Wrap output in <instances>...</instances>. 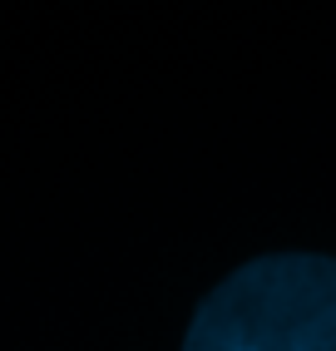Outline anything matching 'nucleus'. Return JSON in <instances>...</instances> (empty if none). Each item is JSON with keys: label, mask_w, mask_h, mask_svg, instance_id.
Instances as JSON below:
<instances>
[{"label": "nucleus", "mask_w": 336, "mask_h": 351, "mask_svg": "<svg viewBox=\"0 0 336 351\" xmlns=\"http://www.w3.org/2000/svg\"><path fill=\"white\" fill-rule=\"evenodd\" d=\"M183 351H336V257L272 252L218 282Z\"/></svg>", "instance_id": "f257e3e1"}]
</instances>
